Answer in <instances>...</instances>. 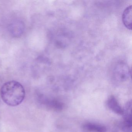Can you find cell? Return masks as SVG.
I'll return each instance as SVG.
<instances>
[{
    "label": "cell",
    "mask_w": 132,
    "mask_h": 132,
    "mask_svg": "<svg viewBox=\"0 0 132 132\" xmlns=\"http://www.w3.org/2000/svg\"><path fill=\"white\" fill-rule=\"evenodd\" d=\"M1 96L3 102L8 105L15 106L20 104L25 98L23 86L16 81L6 82L1 87Z\"/></svg>",
    "instance_id": "1"
},
{
    "label": "cell",
    "mask_w": 132,
    "mask_h": 132,
    "mask_svg": "<svg viewBox=\"0 0 132 132\" xmlns=\"http://www.w3.org/2000/svg\"><path fill=\"white\" fill-rule=\"evenodd\" d=\"M106 105L109 109L113 112L118 115H123V109L115 96H110L107 99Z\"/></svg>",
    "instance_id": "2"
},
{
    "label": "cell",
    "mask_w": 132,
    "mask_h": 132,
    "mask_svg": "<svg viewBox=\"0 0 132 132\" xmlns=\"http://www.w3.org/2000/svg\"><path fill=\"white\" fill-rule=\"evenodd\" d=\"M85 130L90 132H106V128L105 126L94 123L88 122L83 126Z\"/></svg>",
    "instance_id": "3"
},
{
    "label": "cell",
    "mask_w": 132,
    "mask_h": 132,
    "mask_svg": "<svg viewBox=\"0 0 132 132\" xmlns=\"http://www.w3.org/2000/svg\"><path fill=\"white\" fill-rule=\"evenodd\" d=\"M132 6L128 7L123 12L122 21L126 27L132 29Z\"/></svg>",
    "instance_id": "4"
},
{
    "label": "cell",
    "mask_w": 132,
    "mask_h": 132,
    "mask_svg": "<svg viewBox=\"0 0 132 132\" xmlns=\"http://www.w3.org/2000/svg\"><path fill=\"white\" fill-rule=\"evenodd\" d=\"M132 101H129L125 105V108L123 109L124 122L132 123Z\"/></svg>",
    "instance_id": "5"
},
{
    "label": "cell",
    "mask_w": 132,
    "mask_h": 132,
    "mask_svg": "<svg viewBox=\"0 0 132 132\" xmlns=\"http://www.w3.org/2000/svg\"><path fill=\"white\" fill-rule=\"evenodd\" d=\"M122 129L124 132H132V123L123 122Z\"/></svg>",
    "instance_id": "6"
}]
</instances>
